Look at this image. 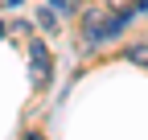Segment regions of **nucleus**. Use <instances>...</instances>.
Returning <instances> with one entry per match:
<instances>
[{
  "label": "nucleus",
  "instance_id": "obj_1",
  "mask_svg": "<svg viewBox=\"0 0 148 140\" xmlns=\"http://www.w3.org/2000/svg\"><path fill=\"white\" fill-rule=\"evenodd\" d=\"M103 8H90V12H82V41L86 45H103L107 37H103Z\"/></svg>",
  "mask_w": 148,
  "mask_h": 140
},
{
  "label": "nucleus",
  "instance_id": "obj_2",
  "mask_svg": "<svg viewBox=\"0 0 148 140\" xmlns=\"http://www.w3.org/2000/svg\"><path fill=\"white\" fill-rule=\"evenodd\" d=\"M127 62H136V66H148V45H132V49H127Z\"/></svg>",
  "mask_w": 148,
  "mask_h": 140
},
{
  "label": "nucleus",
  "instance_id": "obj_3",
  "mask_svg": "<svg viewBox=\"0 0 148 140\" xmlns=\"http://www.w3.org/2000/svg\"><path fill=\"white\" fill-rule=\"evenodd\" d=\"M29 54H33V62H41V66H49V49H45L41 41H33V45H29Z\"/></svg>",
  "mask_w": 148,
  "mask_h": 140
},
{
  "label": "nucleus",
  "instance_id": "obj_4",
  "mask_svg": "<svg viewBox=\"0 0 148 140\" xmlns=\"http://www.w3.org/2000/svg\"><path fill=\"white\" fill-rule=\"evenodd\" d=\"M37 25H41V29H58V16H53L49 8H41V12H37Z\"/></svg>",
  "mask_w": 148,
  "mask_h": 140
},
{
  "label": "nucleus",
  "instance_id": "obj_5",
  "mask_svg": "<svg viewBox=\"0 0 148 140\" xmlns=\"http://www.w3.org/2000/svg\"><path fill=\"white\" fill-rule=\"evenodd\" d=\"M53 8H62V12H78V0H49Z\"/></svg>",
  "mask_w": 148,
  "mask_h": 140
},
{
  "label": "nucleus",
  "instance_id": "obj_6",
  "mask_svg": "<svg viewBox=\"0 0 148 140\" xmlns=\"http://www.w3.org/2000/svg\"><path fill=\"white\" fill-rule=\"evenodd\" d=\"M25 140H45V136H37V132H29V136H25Z\"/></svg>",
  "mask_w": 148,
  "mask_h": 140
}]
</instances>
